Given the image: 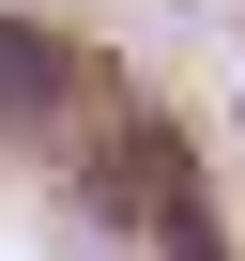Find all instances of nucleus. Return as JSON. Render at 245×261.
<instances>
[{"mask_svg": "<svg viewBox=\"0 0 245 261\" xmlns=\"http://www.w3.org/2000/svg\"><path fill=\"white\" fill-rule=\"evenodd\" d=\"M46 92H62V46L46 31H0V123H31Z\"/></svg>", "mask_w": 245, "mask_h": 261, "instance_id": "1", "label": "nucleus"}]
</instances>
